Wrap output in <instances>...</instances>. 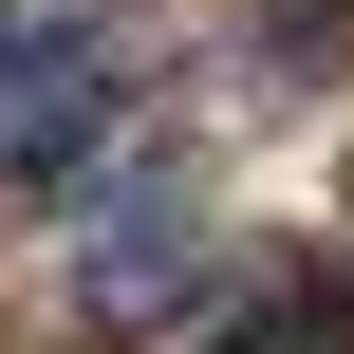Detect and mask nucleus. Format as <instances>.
<instances>
[{
  "mask_svg": "<svg viewBox=\"0 0 354 354\" xmlns=\"http://www.w3.org/2000/svg\"><path fill=\"white\" fill-rule=\"evenodd\" d=\"M75 317H112V336H149V317H168V336H205V317H224V299H205V243H187V205H168V187L93 224V261H75Z\"/></svg>",
  "mask_w": 354,
  "mask_h": 354,
  "instance_id": "nucleus-2",
  "label": "nucleus"
},
{
  "mask_svg": "<svg viewBox=\"0 0 354 354\" xmlns=\"http://www.w3.org/2000/svg\"><path fill=\"white\" fill-rule=\"evenodd\" d=\"M112 149H131V37L93 0H0V187L56 205Z\"/></svg>",
  "mask_w": 354,
  "mask_h": 354,
  "instance_id": "nucleus-1",
  "label": "nucleus"
},
{
  "mask_svg": "<svg viewBox=\"0 0 354 354\" xmlns=\"http://www.w3.org/2000/svg\"><path fill=\"white\" fill-rule=\"evenodd\" d=\"M205 354H354V280L336 261H280V299H224Z\"/></svg>",
  "mask_w": 354,
  "mask_h": 354,
  "instance_id": "nucleus-3",
  "label": "nucleus"
}]
</instances>
